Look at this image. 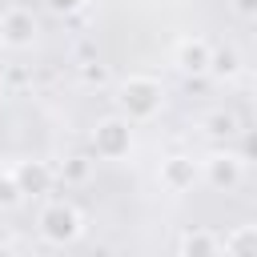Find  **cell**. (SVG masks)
I'll return each mask as SVG.
<instances>
[{
    "label": "cell",
    "mask_w": 257,
    "mask_h": 257,
    "mask_svg": "<svg viewBox=\"0 0 257 257\" xmlns=\"http://www.w3.org/2000/svg\"><path fill=\"white\" fill-rule=\"evenodd\" d=\"M116 104H120V116H128V120H153L165 104V84L157 76L133 72L116 84Z\"/></svg>",
    "instance_id": "obj_1"
},
{
    "label": "cell",
    "mask_w": 257,
    "mask_h": 257,
    "mask_svg": "<svg viewBox=\"0 0 257 257\" xmlns=\"http://www.w3.org/2000/svg\"><path fill=\"white\" fill-rule=\"evenodd\" d=\"M36 229L48 245H72L84 233V213L72 201H48L36 217Z\"/></svg>",
    "instance_id": "obj_2"
},
{
    "label": "cell",
    "mask_w": 257,
    "mask_h": 257,
    "mask_svg": "<svg viewBox=\"0 0 257 257\" xmlns=\"http://www.w3.org/2000/svg\"><path fill=\"white\" fill-rule=\"evenodd\" d=\"M92 153L100 161H120L133 153V120L128 116H104L92 128Z\"/></svg>",
    "instance_id": "obj_3"
},
{
    "label": "cell",
    "mask_w": 257,
    "mask_h": 257,
    "mask_svg": "<svg viewBox=\"0 0 257 257\" xmlns=\"http://www.w3.org/2000/svg\"><path fill=\"white\" fill-rule=\"evenodd\" d=\"M241 173H245V157H237V153L213 149L201 157V181H209L213 189H237Z\"/></svg>",
    "instance_id": "obj_4"
},
{
    "label": "cell",
    "mask_w": 257,
    "mask_h": 257,
    "mask_svg": "<svg viewBox=\"0 0 257 257\" xmlns=\"http://www.w3.org/2000/svg\"><path fill=\"white\" fill-rule=\"evenodd\" d=\"M209 60H213V44L205 36H181L173 44V64L185 76H205L209 72Z\"/></svg>",
    "instance_id": "obj_5"
},
{
    "label": "cell",
    "mask_w": 257,
    "mask_h": 257,
    "mask_svg": "<svg viewBox=\"0 0 257 257\" xmlns=\"http://www.w3.org/2000/svg\"><path fill=\"white\" fill-rule=\"evenodd\" d=\"M161 185L169 189V193H189L197 181H201V161H193V157H185V153H173V157H165L161 161Z\"/></svg>",
    "instance_id": "obj_6"
},
{
    "label": "cell",
    "mask_w": 257,
    "mask_h": 257,
    "mask_svg": "<svg viewBox=\"0 0 257 257\" xmlns=\"http://www.w3.org/2000/svg\"><path fill=\"white\" fill-rule=\"evenodd\" d=\"M36 40V16L28 8H8L0 16V44L4 48H32Z\"/></svg>",
    "instance_id": "obj_7"
},
{
    "label": "cell",
    "mask_w": 257,
    "mask_h": 257,
    "mask_svg": "<svg viewBox=\"0 0 257 257\" xmlns=\"http://www.w3.org/2000/svg\"><path fill=\"white\" fill-rule=\"evenodd\" d=\"M12 173H16V181H20V189L24 193H32V197H40V193H48V185H52V165H44V161H20V165H12Z\"/></svg>",
    "instance_id": "obj_8"
},
{
    "label": "cell",
    "mask_w": 257,
    "mask_h": 257,
    "mask_svg": "<svg viewBox=\"0 0 257 257\" xmlns=\"http://www.w3.org/2000/svg\"><path fill=\"white\" fill-rule=\"evenodd\" d=\"M221 253H233V257H257V225H237L229 237H221Z\"/></svg>",
    "instance_id": "obj_9"
},
{
    "label": "cell",
    "mask_w": 257,
    "mask_h": 257,
    "mask_svg": "<svg viewBox=\"0 0 257 257\" xmlns=\"http://www.w3.org/2000/svg\"><path fill=\"white\" fill-rule=\"evenodd\" d=\"M177 253H185V257L221 253V237H213V233H205V229H189V233H181V241H177Z\"/></svg>",
    "instance_id": "obj_10"
},
{
    "label": "cell",
    "mask_w": 257,
    "mask_h": 257,
    "mask_svg": "<svg viewBox=\"0 0 257 257\" xmlns=\"http://www.w3.org/2000/svg\"><path fill=\"white\" fill-rule=\"evenodd\" d=\"M209 72H213V76H221V80L237 76V72H241V56H237V48H213Z\"/></svg>",
    "instance_id": "obj_11"
},
{
    "label": "cell",
    "mask_w": 257,
    "mask_h": 257,
    "mask_svg": "<svg viewBox=\"0 0 257 257\" xmlns=\"http://www.w3.org/2000/svg\"><path fill=\"white\" fill-rule=\"evenodd\" d=\"M201 124H205V133H213V137H233V133H241V128H237V116H233V112H225V108L209 112Z\"/></svg>",
    "instance_id": "obj_12"
},
{
    "label": "cell",
    "mask_w": 257,
    "mask_h": 257,
    "mask_svg": "<svg viewBox=\"0 0 257 257\" xmlns=\"http://www.w3.org/2000/svg\"><path fill=\"white\" fill-rule=\"evenodd\" d=\"M20 197H24V189H20L16 173H12V169H4V173H0V209H12V205H20Z\"/></svg>",
    "instance_id": "obj_13"
},
{
    "label": "cell",
    "mask_w": 257,
    "mask_h": 257,
    "mask_svg": "<svg viewBox=\"0 0 257 257\" xmlns=\"http://www.w3.org/2000/svg\"><path fill=\"white\" fill-rule=\"evenodd\" d=\"M80 80L100 88V84H108V68H104V64H96V60H88V64H80Z\"/></svg>",
    "instance_id": "obj_14"
},
{
    "label": "cell",
    "mask_w": 257,
    "mask_h": 257,
    "mask_svg": "<svg viewBox=\"0 0 257 257\" xmlns=\"http://www.w3.org/2000/svg\"><path fill=\"white\" fill-rule=\"evenodd\" d=\"M60 177H64V181H84V177H88V161H84V157H68V161L60 165Z\"/></svg>",
    "instance_id": "obj_15"
},
{
    "label": "cell",
    "mask_w": 257,
    "mask_h": 257,
    "mask_svg": "<svg viewBox=\"0 0 257 257\" xmlns=\"http://www.w3.org/2000/svg\"><path fill=\"white\" fill-rule=\"evenodd\" d=\"M44 4H48L52 12H76V8L84 4V0H44Z\"/></svg>",
    "instance_id": "obj_16"
},
{
    "label": "cell",
    "mask_w": 257,
    "mask_h": 257,
    "mask_svg": "<svg viewBox=\"0 0 257 257\" xmlns=\"http://www.w3.org/2000/svg\"><path fill=\"white\" fill-rule=\"evenodd\" d=\"M245 161H257V133L245 137Z\"/></svg>",
    "instance_id": "obj_17"
},
{
    "label": "cell",
    "mask_w": 257,
    "mask_h": 257,
    "mask_svg": "<svg viewBox=\"0 0 257 257\" xmlns=\"http://www.w3.org/2000/svg\"><path fill=\"white\" fill-rule=\"evenodd\" d=\"M233 4H237L241 16H253V12H257V0H233Z\"/></svg>",
    "instance_id": "obj_18"
},
{
    "label": "cell",
    "mask_w": 257,
    "mask_h": 257,
    "mask_svg": "<svg viewBox=\"0 0 257 257\" xmlns=\"http://www.w3.org/2000/svg\"><path fill=\"white\" fill-rule=\"evenodd\" d=\"M253 116H257V96H253Z\"/></svg>",
    "instance_id": "obj_19"
}]
</instances>
